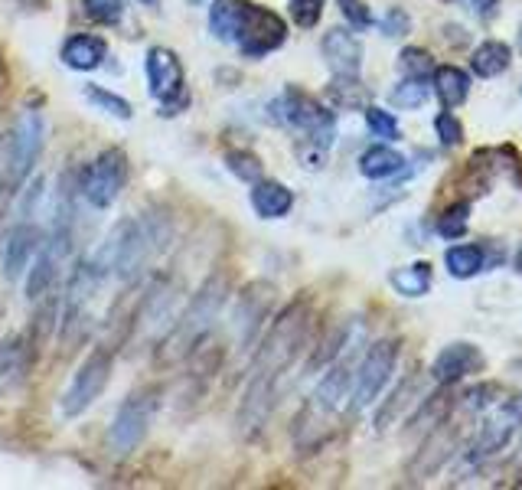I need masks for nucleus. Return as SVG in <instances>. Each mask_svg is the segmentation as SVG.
Masks as SVG:
<instances>
[{"label": "nucleus", "instance_id": "1", "mask_svg": "<svg viewBox=\"0 0 522 490\" xmlns=\"http://www.w3.org/2000/svg\"><path fill=\"white\" fill-rule=\"evenodd\" d=\"M307 330H310V308L304 301H294L281 311L275 327L261 340V347L252 360V376H248L245 399L239 406V415H235V425H239L242 438H255L261 432V425L268 422V415L278 402V383L281 376L291 370L297 353H301Z\"/></svg>", "mask_w": 522, "mask_h": 490}, {"label": "nucleus", "instance_id": "2", "mask_svg": "<svg viewBox=\"0 0 522 490\" xmlns=\"http://www.w3.org/2000/svg\"><path fill=\"white\" fill-rule=\"evenodd\" d=\"M226 294H229V275L226 272H213L203 288L193 294L190 304L183 308L180 321L170 327V334L160 340V347L154 353V363L164 370V366H177L183 363L190 353L206 340V334L213 330L219 311L226 308Z\"/></svg>", "mask_w": 522, "mask_h": 490}, {"label": "nucleus", "instance_id": "3", "mask_svg": "<svg viewBox=\"0 0 522 490\" xmlns=\"http://www.w3.org/2000/svg\"><path fill=\"white\" fill-rule=\"evenodd\" d=\"M69 252H72V200H69V193H62L56 216H53V226H49L40 252H36L33 272L27 278V298L36 301V298H43V294L53 291V285L62 275V268H66V262H69Z\"/></svg>", "mask_w": 522, "mask_h": 490}, {"label": "nucleus", "instance_id": "4", "mask_svg": "<svg viewBox=\"0 0 522 490\" xmlns=\"http://www.w3.org/2000/svg\"><path fill=\"white\" fill-rule=\"evenodd\" d=\"M268 108H271V118H275L278 125H288L294 131L307 134V144H314L317 151H327V147L333 144L337 121H333V115L327 112V108L317 105L310 95L288 89L281 98H275Z\"/></svg>", "mask_w": 522, "mask_h": 490}, {"label": "nucleus", "instance_id": "5", "mask_svg": "<svg viewBox=\"0 0 522 490\" xmlns=\"http://www.w3.org/2000/svg\"><path fill=\"white\" fill-rule=\"evenodd\" d=\"M395 360H399V343L395 340H379L366 350L363 363L356 366L353 389H350V412H363L366 406L376 402V396L392 379Z\"/></svg>", "mask_w": 522, "mask_h": 490}, {"label": "nucleus", "instance_id": "6", "mask_svg": "<svg viewBox=\"0 0 522 490\" xmlns=\"http://www.w3.org/2000/svg\"><path fill=\"white\" fill-rule=\"evenodd\" d=\"M111 363H115V353L108 347H98L89 353V360L79 366V373L72 376L66 396H62V415L76 419V415H82L98 396H102L111 379Z\"/></svg>", "mask_w": 522, "mask_h": 490}, {"label": "nucleus", "instance_id": "7", "mask_svg": "<svg viewBox=\"0 0 522 490\" xmlns=\"http://www.w3.org/2000/svg\"><path fill=\"white\" fill-rule=\"evenodd\" d=\"M288 40V23H284L275 10L261 7V4H245V17H242V27L235 43H239L242 56L248 59H261L275 49L284 46Z\"/></svg>", "mask_w": 522, "mask_h": 490}, {"label": "nucleus", "instance_id": "8", "mask_svg": "<svg viewBox=\"0 0 522 490\" xmlns=\"http://www.w3.org/2000/svg\"><path fill=\"white\" fill-rule=\"evenodd\" d=\"M154 419V399L151 392H134V396L124 399V406L118 409L115 422L108 428V451L118 458H128L134 448L141 445L147 428Z\"/></svg>", "mask_w": 522, "mask_h": 490}, {"label": "nucleus", "instance_id": "9", "mask_svg": "<svg viewBox=\"0 0 522 490\" xmlns=\"http://www.w3.org/2000/svg\"><path fill=\"white\" fill-rule=\"evenodd\" d=\"M124 174H128V161H124L121 147H108L95 157V161L85 167L79 190L85 193V200L98 210H108L111 203L118 200V193L124 187Z\"/></svg>", "mask_w": 522, "mask_h": 490}, {"label": "nucleus", "instance_id": "10", "mask_svg": "<svg viewBox=\"0 0 522 490\" xmlns=\"http://www.w3.org/2000/svg\"><path fill=\"white\" fill-rule=\"evenodd\" d=\"M40 147H43V118L40 112L27 108L14 131V157H10V183H14V187H20V183L27 180L36 157H40Z\"/></svg>", "mask_w": 522, "mask_h": 490}, {"label": "nucleus", "instance_id": "11", "mask_svg": "<svg viewBox=\"0 0 522 490\" xmlns=\"http://www.w3.org/2000/svg\"><path fill=\"white\" fill-rule=\"evenodd\" d=\"M144 69H147V85H151V95L157 102H173L183 92V66L173 49L167 46L147 49Z\"/></svg>", "mask_w": 522, "mask_h": 490}, {"label": "nucleus", "instance_id": "12", "mask_svg": "<svg viewBox=\"0 0 522 490\" xmlns=\"http://www.w3.org/2000/svg\"><path fill=\"white\" fill-rule=\"evenodd\" d=\"M271 298H275V288H271L268 281H255V285L239 298V304H235L232 327H235V334H239L242 347H245L248 340H252V334H255L258 324H261V317L268 314Z\"/></svg>", "mask_w": 522, "mask_h": 490}, {"label": "nucleus", "instance_id": "13", "mask_svg": "<svg viewBox=\"0 0 522 490\" xmlns=\"http://www.w3.org/2000/svg\"><path fill=\"white\" fill-rule=\"evenodd\" d=\"M477 370H483V357L474 343H451V347H444L438 357H434V366H431L434 379L444 386L461 383L464 376L477 373Z\"/></svg>", "mask_w": 522, "mask_h": 490}, {"label": "nucleus", "instance_id": "14", "mask_svg": "<svg viewBox=\"0 0 522 490\" xmlns=\"http://www.w3.org/2000/svg\"><path fill=\"white\" fill-rule=\"evenodd\" d=\"M323 59L333 69V76H359V66H363V46L359 40L343 27H333L323 36Z\"/></svg>", "mask_w": 522, "mask_h": 490}, {"label": "nucleus", "instance_id": "15", "mask_svg": "<svg viewBox=\"0 0 522 490\" xmlns=\"http://www.w3.org/2000/svg\"><path fill=\"white\" fill-rule=\"evenodd\" d=\"M353 360L350 357H343L340 363H333L327 376L320 379V386L314 392V406L320 415H330V412H337L343 406V399H350V389H353Z\"/></svg>", "mask_w": 522, "mask_h": 490}, {"label": "nucleus", "instance_id": "16", "mask_svg": "<svg viewBox=\"0 0 522 490\" xmlns=\"http://www.w3.org/2000/svg\"><path fill=\"white\" fill-rule=\"evenodd\" d=\"M40 242H43V232L36 223H30V219L10 232L7 249H4V278L7 281H17V275L27 272L30 255L40 249Z\"/></svg>", "mask_w": 522, "mask_h": 490}, {"label": "nucleus", "instance_id": "17", "mask_svg": "<svg viewBox=\"0 0 522 490\" xmlns=\"http://www.w3.org/2000/svg\"><path fill=\"white\" fill-rule=\"evenodd\" d=\"M252 206L261 219H281L291 213L294 206V193L275 180H258L252 187Z\"/></svg>", "mask_w": 522, "mask_h": 490}, {"label": "nucleus", "instance_id": "18", "mask_svg": "<svg viewBox=\"0 0 522 490\" xmlns=\"http://www.w3.org/2000/svg\"><path fill=\"white\" fill-rule=\"evenodd\" d=\"M105 40H98V36H72V40L62 46V63L69 69H79V72H92L105 63Z\"/></svg>", "mask_w": 522, "mask_h": 490}, {"label": "nucleus", "instance_id": "19", "mask_svg": "<svg viewBox=\"0 0 522 490\" xmlns=\"http://www.w3.org/2000/svg\"><path fill=\"white\" fill-rule=\"evenodd\" d=\"M245 4L248 0H216V4L209 7V30H213L216 40L235 43L245 17Z\"/></svg>", "mask_w": 522, "mask_h": 490}, {"label": "nucleus", "instance_id": "20", "mask_svg": "<svg viewBox=\"0 0 522 490\" xmlns=\"http://www.w3.org/2000/svg\"><path fill=\"white\" fill-rule=\"evenodd\" d=\"M509 63H513V49H509L506 43H500V40L480 43L474 49V56H470V69H474L477 76H483V79L503 76V72L509 69Z\"/></svg>", "mask_w": 522, "mask_h": 490}, {"label": "nucleus", "instance_id": "21", "mask_svg": "<svg viewBox=\"0 0 522 490\" xmlns=\"http://www.w3.org/2000/svg\"><path fill=\"white\" fill-rule=\"evenodd\" d=\"M434 92H438L444 108H461L470 95V76L457 66L434 69Z\"/></svg>", "mask_w": 522, "mask_h": 490}, {"label": "nucleus", "instance_id": "22", "mask_svg": "<svg viewBox=\"0 0 522 490\" xmlns=\"http://www.w3.org/2000/svg\"><path fill=\"white\" fill-rule=\"evenodd\" d=\"M359 170H363V177H369V180H385V177L402 174L405 157L399 151H392V147L376 144V147H369L363 157H359Z\"/></svg>", "mask_w": 522, "mask_h": 490}, {"label": "nucleus", "instance_id": "23", "mask_svg": "<svg viewBox=\"0 0 522 490\" xmlns=\"http://www.w3.org/2000/svg\"><path fill=\"white\" fill-rule=\"evenodd\" d=\"M23 366H27V340L23 337L0 340V392H4L10 383H17Z\"/></svg>", "mask_w": 522, "mask_h": 490}, {"label": "nucleus", "instance_id": "24", "mask_svg": "<svg viewBox=\"0 0 522 490\" xmlns=\"http://www.w3.org/2000/svg\"><path fill=\"white\" fill-rule=\"evenodd\" d=\"M389 281H392L395 291L405 294V298H421V294H428V288H431V265L415 262V265L395 268Z\"/></svg>", "mask_w": 522, "mask_h": 490}, {"label": "nucleus", "instance_id": "25", "mask_svg": "<svg viewBox=\"0 0 522 490\" xmlns=\"http://www.w3.org/2000/svg\"><path fill=\"white\" fill-rule=\"evenodd\" d=\"M483 268H487V262H483L480 245H454V249H447V272L454 278H474Z\"/></svg>", "mask_w": 522, "mask_h": 490}, {"label": "nucleus", "instance_id": "26", "mask_svg": "<svg viewBox=\"0 0 522 490\" xmlns=\"http://www.w3.org/2000/svg\"><path fill=\"white\" fill-rule=\"evenodd\" d=\"M85 98L95 105V108H102V112H108L111 118H121V121H128L134 112H131V102H124L121 95H111L108 89H95V85H85Z\"/></svg>", "mask_w": 522, "mask_h": 490}, {"label": "nucleus", "instance_id": "27", "mask_svg": "<svg viewBox=\"0 0 522 490\" xmlns=\"http://www.w3.org/2000/svg\"><path fill=\"white\" fill-rule=\"evenodd\" d=\"M425 102H428V82L425 79L405 76V82L395 85V92H392V105L395 108H418Z\"/></svg>", "mask_w": 522, "mask_h": 490}, {"label": "nucleus", "instance_id": "28", "mask_svg": "<svg viewBox=\"0 0 522 490\" xmlns=\"http://www.w3.org/2000/svg\"><path fill=\"white\" fill-rule=\"evenodd\" d=\"M330 98L340 108H353V105L366 102V92H363V85H359V76H337L330 85Z\"/></svg>", "mask_w": 522, "mask_h": 490}, {"label": "nucleus", "instance_id": "29", "mask_svg": "<svg viewBox=\"0 0 522 490\" xmlns=\"http://www.w3.org/2000/svg\"><path fill=\"white\" fill-rule=\"evenodd\" d=\"M399 66L405 76H412V79H425L434 72V59L428 49H418V46H408L402 49V56H399Z\"/></svg>", "mask_w": 522, "mask_h": 490}, {"label": "nucleus", "instance_id": "30", "mask_svg": "<svg viewBox=\"0 0 522 490\" xmlns=\"http://www.w3.org/2000/svg\"><path fill=\"white\" fill-rule=\"evenodd\" d=\"M467 216H470V203H454L451 210L441 213V219H438V236L461 239L467 232Z\"/></svg>", "mask_w": 522, "mask_h": 490}, {"label": "nucleus", "instance_id": "31", "mask_svg": "<svg viewBox=\"0 0 522 490\" xmlns=\"http://www.w3.org/2000/svg\"><path fill=\"white\" fill-rule=\"evenodd\" d=\"M85 17L95 23H105V27H115L124 17V0H82Z\"/></svg>", "mask_w": 522, "mask_h": 490}, {"label": "nucleus", "instance_id": "32", "mask_svg": "<svg viewBox=\"0 0 522 490\" xmlns=\"http://www.w3.org/2000/svg\"><path fill=\"white\" fill-rule=\"evenodd\" d=\"M226 167L239 180H245V183H258L261 180V161L255 154H248V151H229L226 154Z\"/></svg>", "mask_w": 522, "mask_h": 490}, {"label": "nucleus", "instance_id": "33", "mask_svg": "<svg viewBox=\"0 0 522 490\" xmlns=\"http://www.w3.org/2000/svg\"><path fill=\"white\" fill-rule=\"evenodd\" d=\"M366 125L382 141H395V138H399V121H395L389 112H382V108H376V105L366 108Z\"/></svg>", "mask_w": 522, "mask_h": 490}, {"label": "nucleus", "instance_id": "34", "mask_svg": "<svg viewBox=\"0 0 522 490\" xmlns=\"http://www.w3.org/2000/svg\"><path fill=\"white\" fill-rule=\"evenodd\" d=\"M291 20L297 23V27H317L320 17H323V0H291Z\"/></svg>", "mask_w": 522, "mask_h": 490}, {"label": "nucleus", "instance_id": "35", "mask_svg": "<svg viewBox=\"0 0 522 490\" xmlns=\"http://www.w3.org/2000/svg\"><path fill=\"white\" fill-rule=\"evenodd\" d=\"M434 128H438V138L447 147H457L464 141V128H461V121L451 115V108H444V112L434 118Z\"/></svg>", "mask_w": 522, "mask_h": 490}, {"label": "nucleus", "instance_id": "36", "mask_svg": "<svg viewBox=\"0 0 522 490\" xmlns=\"http://www.w3.org/2000/svg\"><path fill=\"white\" fill-rule=\"evenodd\" d=\"M337 4L343 10V17L350 20L353 30H369L372 27V14H369L366 0H337Z\"/></svg>", "mask_w": 522, "mask_h": 490}, {"label": "nucleus", "instance_id": "37", "mask_svg": "<svg viewBox=\"0 0 522 490\" xmlns=\"http://www.w3.org/2000/svg\"><path fill=\"white\" fill-rule=\"evenodd\" d=\"M408 30H412V20H408V14L402 7H392L389 14L382 17V33L385 36H405Z\"/></svg>", "mask_w": 522, "mask_h": 490}, {"label": "nucleus", "instance_id": "38", "mask_svg": "<svg viewBox=\"0 0 522 490\" xmlns=\"http://www.w3.org/2000/svg\"><path fill=\"white\" fill-rule=\"evenodd\" d=\"M470 7H474L477 17H493L500 10V0H470Z\"/></svg>", "mask_w": 522, "mask_h": 490}, {"label": "nucleus", "instance_id": "39", "mask_svg": "<svg viewBox=\"0 0 522 490\" xmlns=\"http://www.w3.org/2000/svg\"><path fill=\"white\" fill-rule=\"evenodd\" d=\"M141 4H147V7H154V10H157V7H160V0H141Z\"/></svg>", "mask_w": 522, "mask_h": 490}, {"label": "nucleus", "instance_id": "40", "mask_svg": "<svg viewBox=\"0 0 522 490\" xmlns=\"http://www.w3.org/2000/svg\"><path fill=\"white\" fill-rule=\"evenodd\" d=\"M516 268H519V272H522V249L516 252Z\"/></svg>", "mask_w": 522, "mask_h": 490}, {"label": "nucleus", "instance_id": "41", "mask_svg": "<svg viewBox=\"0 0 522 490\" xmlns=\"http://www.w3.org/2000/svg\"><path fill=\"white\" fill-rule=\"evenodd\" d=\"M519 43H522V30H519Z\"/></svg>", "mask_w": 522, "mask_h": 490}]
</instances>
